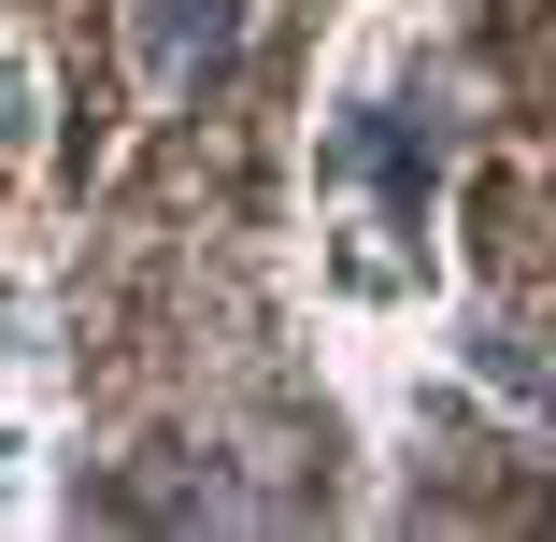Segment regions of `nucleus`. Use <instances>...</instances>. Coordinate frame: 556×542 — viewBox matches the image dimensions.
Instances as JSON below:
<instances>
[{"instance_id":"f03ea898","label":"nucleus","mask_w":556,"mask_h":542,"mask_svg":"<svg viewBox=\"0 0 556 542\" xmlns=\"http://www.w3.org/2000/svg\"><path fill=\"white\" fill-rule=\"evenodd\" d=\"M29 129V72H0V143H15Z\"/></svg>"},{"instance_id":"f257e3e1","label":"nucleus","mask_w":556,"mask_h":542,"mask_svg":"<svg viewBox=\"0 0 556 542\" xmlns=\"http://www.w3.org/2000/svg\"><path fill=\"white\" fill-rule=\"evenodd\" d=\"M229 58H243V0H129V72L157 100H200Z\"/></svg>"}]
</instances>
